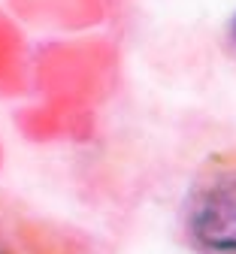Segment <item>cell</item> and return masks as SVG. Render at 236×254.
Here are the masks:
<instances>
[{"mask_svg":"<svg viewBox=\"0 0 236 254\" xmlns=\"http://www.w3.org/2000/svg\"><path fill=\"white\" fill-rule=\"evenodd\" d=\"M179 230L194 254H236V148L200 164L179 206Z\"/></svg>","mask_w":236,"mask_h":254,"instance_id":"1","label":"cell"},{"mask_svg":"<svg viewBox=\"0 0 236 254\" xmlns=\"http://www.w3.org/2000/svg\"><path fill=\"white\" fill-rule=\"evenodd\" d=\"M0 254H97L94 242L0 197Z\"/></svg>","mask_w":236,"mask_h":254,"instance_id":"2","label":"cell"},{"mask_svg":"<svg viewBox=\"0 0 236 254\" xmlns=\"http://www.w3.org/2000/svg\"><path fill=\"white\" fill-rule=\"evenodd\" d=\"M227 43H230V49L236 52V12H233V18H230V24H227Z\"/></svg>","mask_w":236,"mask_h":254,"instance_id":"3","label":"cell"}]
</instances>
